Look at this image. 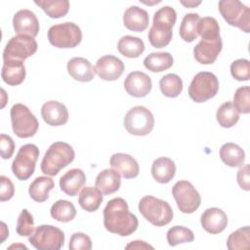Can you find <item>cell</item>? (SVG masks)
Masks as SVG:
<instances>
[{
    "label": "cell",
    "instance_id": "obj_36",
    "mask_svg": "<svg viewBox=\"0 0 250 250\" xmlns=\"http://www.w3.org/2000/svg\"><path fill=\"white\" fill-rule=\"evenodd\" d=\"M199 19L200 17L196 13H188L184 16L180 25V36L184 41L192 42L197 38L196 26Z\"/></svg>",
    "mask_w": 250,
    "mask_h": 250
},
{
    "label": "cell",
    "instance_id": "obj_40",
    "mask_svg": "<svg viewBox=\"0 0 250 250\" xmlns=\"http://www.w3.org/2000/svg\"><path fill=\"white\" fill-rule=\"evenodd\" d=\"M233 105L239 113L248 114L250 112V88L243 86L236 89L233 96Z\"/></svg>",
    "mask_w": 250,
    "mask_h": 250
},
{
    "label": "cell",
    "instance_id": "obj_11",
    "mask_svg": "<svg viewBox=\"0 0 250 250\" xmlns=\"http://www.w3.org/2000/svg\"><path fill=\"white\" fill-rule=\"evenodd\" d=\"M172 194L178 208L185 214H191L200 206L199 192L188 181H178L172 188Z\"/></svg>",
    "mask_w": 250,
    "mask_h": 250
},
{
    "label": "cell",
    "instance_id": "obj_30",
    "mask_svg": "<svg viewBox=\"0 0 250 250\" xmlns=\"http://www.w3.org/2000/svg\"><path fill=\"white\" fill-rule=\"evenodd\" d=\"M103 202V193L94 187H85L78 196V203L87 212H94L99 209Z\"/></svg>",
    "mask_w": 250,
    "mask_h": 250
},
{
    "label": "cell",
    "instance_id": "obj_22",
    "mask_svg": "<svg viewBox=\"0 0 250 250\" xmlns=\"http://www.w3.org/2000/svg\"><path fill=\"white\" fill-rule=\"evenodd\" d=\"M86 182V176L81 169L73 168L68 170L60 179V188L62 191L69 196H75L83 188Z\"/></svg>",
    "mask_w": 250,
    "mask_h": 250
},
{
    "label": "cell",
    "instance_id": "obj_13",
    "mask_svg": "<svg viewBox=\"0 0 250 250\" xmlns=\"http://www.w3.org/2000/svg\"><path fill=\"white\" fill-rule=\"evenodd\" d=\"M95 72L105 81L117 80L124 71V63L117 57L105 55L101 57L94 66Z\"/></svg>",
    "mask_w": 250,
    "mask_h": 250
},
{
    "label": "cell",
    "instance_id": "obj_24",
    "mask_svg": "<svg viewBox=\"0 0 250 250\" xmlns=\"http://www.w3.org/2000/svg\"><path fill=\"white\" fill-rule=\"evenodd\" d=\"M176 21V11L170 6H164L154 13L152 25L150 28L160 32L173 33L172 28L175 25Z\"/></svg>",
    "mask_w": 250,
    "mask_h": 250
},
{
    "label": "cell",
    "instance_id": "obj_12",
    "mask_svg": "<svg viewBox=\"0 0 250 250\" xmlns=\"http://www.w3.org/2000/svg\"><path fill=\"white\" fill-rule=\"evenodd\" d=\"M38 45L33 37L27 35L13 36L6 44L3 52V62H23L37 51Z\"/></svg>",
    "mask_w": 250,
    "mask_h": 250
},
{
    "label": "cell",
    "instance_id": "obj_4",
    "mask_svg": "<svg viewBox=\"0 0 250 250\" xmlns=\"http://www.w3.org/2000/svg\"><path fill=\"white\" fill-rule=\"evenodd\" d=\"M13 132L21 139L34 136L38 130L39 123L29 108L22 104H16L10 111Z\"/></svg>",
    "mask_w": 250,
    "mask_h": 250
},
{
    "label": "cell",
    "instance_id": "obj_42",
    "mask_svg": "<svg viewBox=\"0 0 250 250\" xmlns=\"http://www.w3.org/2000/svg\"><path fill=\"white\" fill-rule=\"evenodd\" d=\"M230 73L238 81H247L250 78V62L246 59H239L231 62Z\"/></svg>",
    "mask_w": 250,
    "mask_h": 250
},
{
    "label": "cell",
    "instance_id": "obj_8",
    "mask_svg": "<svg viewBox=\"0 0 250 250\" xmlns=\"http://www.w3.org/2000/svg\"><path fill=\"white\" fill-rule=\"evenodd\" d=\"M219 91V80L217 76L208 71L198 72L191 80L188 87V96L195 103H204Z\"/></svg>",
    "mask_w": 250,
    "mask_h": 250
},
{
    "label": "cell",
    "instance_id": "obj_28",
    "mask_svg": "<svg viewBox=\"0 0 250 250\" xmlns=\"http://www.w3.org/2000/svg\"><path fill=\"white\" fill-rule=\"evenodd\" d=\"M55 187L52 178L41 176L37 177L30 185L28 188L29 196L36 202H44L49 198V192Z\"/></svg>",
    "mask_w": 250,
    "mask_h": 250
},
{
    "label": "cell",
    "instance_id": "obj_27",
    "mask_svg": "<svg viewBox=\"0 0 250 250\" xmlns=\"http://www.w3.org/2000/svg\"><path fill=\"white\" fill-rule=\"evenodd\" d=\"M221 160L229 167H240L245 160L244 150L234 143L224 144L219 151Z\"/></svg>",
    "mask_w": 250,
    "mask_h": 250
},
{
    "label": "cell",
    "instance_id": "obj_18",
    "mask_svg": "<svg viewBox=\"0 0 250 250\" xmlns=\"http://www.w3.org/2000/svg\"><path fill=\"white\" fill-rule=\"evenodd\" d=\"M43 120L51 126L64 125L68 120V110L66 106L58 101H49L41 107Z\"/></svg>",
    "mask_w": 250,
    "mask_h": 250
},
{
    "label": "cell",
    "instance_id": "obj_5",
    "mask_svg": "<svg viewBox=\"0 0 250 250\" xmlns=\"http://www.w3.org/2000/svg\"><path fill=\"white\" fill-rule=\"evenodd\" d=\"M48 40L57 48L69 49L80 44L82 32L80 27L71 21L52 25L48 30Z\"/></svg>",
    "mask_w": 250,
    "mask_h": 250
},
{
    "label": "cell",
    "instance_id": "obj_47",
    "mask_svg": "<svg viewBox=\"0 0 250 250\" xmlns=\"http://www.w3.org/2000/svg\"><path fill=\"white\" fill-rule=\"evenodd\" d=\"M126 249H153V247L143 240H134L125 247Z\"/></svg>",
    "mask_w": 250,
    "mask_h": 250
},
{
    "label": "cell",
    "instance_id": "obj_44",
    "mask_svg": "<svg viewBox=\"0 0 250 250\" xmlns=\"http://www.w3.org/2000/svg\"><path fill=\"white\" fill-rule=\"evenodd\" d=\"M0 183H1V188H0V201L4 202L7 200H10L15 193V187L12 181L2 175L0 177Z\"/></svg>",
    "mask_w": 250,
    "mask_h": 250
},
{
    "label": "cell",
    "instance_id": "obj_15",
    "mask_svg": "<svg viewBox=\"0 0 250 250\" xmlns=\"http://www.w3.org/2000/svg\"><path fill=\"white\" fill-rule=\"evenodd\" d=\"M223 48L222 38L201 39L193 48L194 59L202 64L215 62Z\"/></svg>",
    "mask_w": 250,
    "mask_h": 250
},
{
    "label": "cell",
    "instance_id": "obj_19",
    "mask_svg": "<svg viewBox=\"0 0 250 250\" xmlns=\"http://www.w3.org/2000/svg\"><path fill=\"white\" fill-rule=\"evenodd\" d=\"M109 163L112 169L116 170L125 179H133L139 175L140 167L138 161L130 154L114 153L111 155Z\"/></svg>",
    "mask_w": 250,
    "mask_h": 250
},
{
    "label": "cell",
    "instance_id": "obj_43",
    "mask_svg": "<svg viewBox=\"0 0 250 250\" xmlns=\"http://www.w3.org/2000/svg\"><path fill=\"white\" fill-rule=\"evenodd\" d=\"M68 248L70 250H91L92 240L83 232H74L69 239Z\"/></svg>",
    "mask_w": 250,
    "mask_h": 250
},
{
    "label": "cell",
    "instance_id": "obj_34",
    "mask_svg": "<svg viewBox=\"0 0 250 250\" xmlns=\"http://www.w3.org/2000/svg\"><path fill=\"white\" fill-rule=\"evenodd\" d=\"M216 118L219 125L224 128H230L237 123L239 112L231 102H226L218 108Z\"/></svg>",
    "mask_w": 250,
    "mask_h": 250
},
{
    "label": "cell",
    "instance_id": "obj_2",
    "mask_svg": "<svg viewBox=\"0 0 250 250\" xmlns=\"http://www.w3.org/2000/svg\"><path fill=\"white\" fill-rule=\"evenodd\" d=\"M75 152L70 145L64 142H55L45 152L41 161V171L45 175L56 176L62 168L70 164Z\"/></svg>",
    "mask_w": 250,
    "mask_h": 250
},
{
    "label": "cell",
    "instance_id": "obj_46",
    "mask_svg": "<svg viewBox=\"0 0 250 250\" xmlns=\"http://www.w3.org/2000/svg\"><path fill=\"white\" fill-rule=\"evenodd\" d=\"M249 165L246 164L244 166H240L239 170L237 171V183L239 187L244 190L250 189V175H249Z\"/></svg>",
    "mask_w": 250,
    "mask_h": 250
},
{
    "label": "cell",
    "instance_id": "obj_50",
    "mask_svg": "<svg viewBox=\"0 0 250 250\" xmlns=\"http://www.w3.org/2000/svg\"><path fill=\"white\" fill-rule=\"evenodd\" d=\"M14 247H16V248H19V247H21V248H23V249H27L26 248V246H24V245H21V244H17V245H15V244H13V245H11L10 247H9V249H12V248H14Z\"/></svg>",
    "mask_w": 250,
    "mask_h": 250
},
{
    "label": "cell",
    "instance_id": "obj_14",
    "mask_svg": "<svg viewBox=\"0 0 250 250\" xmlns=\"http://www.w3.org/2000/svg\"><path fill=\"white\" fill-rule=\"evenodd\" d=\"M14 30L18 35L36 37L39 32V21L33 12L27 9L18 11L13 18Z\"/></svg>",
    "mask_w": 250,
    "mask_h": 250
},
{
    "label": "cell",
    "instance_id": "obj_16",
    "mask_svg": "<svg viewBox=\"0 0 250 250\" xmlns=\"http://www.w3.org/2000/svg\"><path fill=\"white\" fill-rule=\"evenodd\" d=\"M150 77L143 71H132L124 80L125 91L135 98L146 97L151 90Z\"/></svg>",
    "mask_w": 250,
    "mask_h": 250
},
{
    "label": "cell",
    "instance_id": "obj_37",
    "mask_svg": "<svg viewBox=\"0 0 250 250\" xmlns=\"http://www.w3.org/2000/svg\"><path fill=\"white\" fill-rule=\"evenodd\" d=\"M250 246V228L242 227L231 232L227 240V247L229 250L248 249Z\"/></svg>",
    "mask_w": 250,
    "mask_h": 250
},
{
    "label": "cell",
    "instance_id": "obj_45",
    "mask_svg": "<svg viewBox=\"0 0 250 250\" xmlns=\"http://www.w3.org/2000/svg\"><path fill=\"white\" fill-rule=\"evenodd\" d=\"M0 150H1V157L3 159H9L12 157L15 150V143L10 136L6 134H1Z\"/></svg>",
    "mask_w": 250,
    "mask_h": 250
},
{
    "label": "cell",
    "instance_id": "obj_29",
    "mask_svg": "<svg viewBox=\"0 0 250 250\" xmlns=\"http://www.w3.org/2000/svg\"><path fill=\"white\" fill-rule=\"evenodd\" d=\"M117 49L119 53L126 58H138L145 51V43L139 37L125 35L119 39Z\"/></svg>",
    "mask_w": 250,
    "mask_h": 250
},
{
    "label": "cell",
    "instance_id": "obj_23",
    "mask_svg": "<svg viewBox=\"0 0 250 250\" xmlns=\"http://www.w3.org/2000/svg\"><path fill=\"white\" fill-rule=\"evenodd\" d=\"M95 185L103 194L114 193L121 186V175L114 169H104L98 174Z\"/></svg>",
    "mask_w": 250,
    "mask_h": 250
},
{
    "label": "cell",
    "instance_id": "obj_21",
    "mask_svg": "<svg viewBox=\"0 0 250 250\" xmlns=\"http://www.w3.org/2000/svg\"><path fill=\"white\" fill-rule=\"evenodd\" d=\"M67 72L75 80L80 82H89L95 76V68L85 58L75 57L67 62Z\"/></svg>",
    "mask_w": 250,
    "mask_h": 250
},
{
    "label": "cell",
    "instance_id": "obj_25",
    "mask_svg": "<svg viewBox=\"0 0 250 250\" xmlns=\"http://www.w3.org/2000/svg\"><path fill=\"white\" fill-rule=\"evenodd\" d=\"M25 67L23 62L8 61L3 62L1 77L3 81L10 86H17L23 82L25 78Z\"/></svg>",
    "mask_w": 250,
    "mask_h": 250
},
{
    "label": "cell",
    "instance_id": "obj_9",
    "mask_svg": "<svg viewBox=\"0 0 250 250\" xmlns=\"http://www.w3.org/2000/svg\"><path fill=\"white\" fill-rule=\"evenodd\" d=\"M28 240L38 250H60L64 242V233L57 227L41 225L29 235Z\"/></svg>",
    "mask_w": 250,
    "mask_h": 250
},
{
    "label": "cell",
    "instance_id": "obj_48",
    "mask_svg": "<svg viewBox=\"0 0 250 250\" xmlns=\"http://www.w3.org/2000/svg\"><path fill=\"white\" fill-rule=\"evenodd\" d=\"M181 3L188 8H194V7L198 6L201 3V1H197V2H195V1H181Z\"/></svg>",
    "mask_w": 250,
    "mask_h": 250
},
{
    "label": "cell",
    "instance_id": "obj_38",
    "mask_svg": "<svg viewBox=\"0 0 250 250\" xmlns=\"http://www.w3.org/2000/svg\"><path fill=\"white\" fill-rule=\"evenodd\" d=\"M197 34L201 39H217L220 38V27L216 19L212 17H204L199 19L196 26Z\"/></svg>",
    "mask_w": 250,
    "mask_h": 250
},
{
    "label": "cell",
    "instance_id": "obj_35",
    "mask_svg": "<svg viewBox=\"0 0 250 250\" xmlns=\"http://www.w3.org/2000/svg\"><path fill=\"white\" fill-rule=\"evenodd\" d=\"M159 87L165 97L176 98L183 91V81L179 75L168 73L159 80Z\"/></svg>",
    "mask_w": 250,
    "mask_h": 250
},
{
    "label": "cell",
    "instance_id": "obj_17",
    "mask_svg": "<svg viewBox=\"0 0 250 250\" xmlns=\"http://www.w3.org/2000/svg\"><path fill=\"white\" fill-rule=\"evenodd\" d=\"M202 228L211 234H218L225 230L228 225V216L220 208L211 207L206 209L200 218Z\"/></svg>",
    "mask_w": 250,
    "mask_h": 250
},
{
    "label": "cell",
    "instance_id": "obj_3",
    "mask_svg": "<svg viewBox=\"0 0 250 250\" xmlns=\"http://www.w3.org/2000/svg\"><path fill=\"white\" fill-rule=\"evenodd\" d=\"M139 211L145 219L155 227L168 225L174 216L173 209L167 201L151 195H146L140 200Z\"/></svg>",
    "mask_w": 250,
    "mask_h": 250
},
{
    "label": "cell",
    "instance_id": "obj_32",
    "mask_svg": "<svg viewBox=\"0 0 250 250\" xmlns=\"http://www.w3.org/2000/svg\"><path fill=\"white\" fill-rule=\"evenodd\" d=\"M50 214L53 219L58 222L67 223L72 221L76 216V209L74 205L64 199H60L56 201L50 210Z\"/></svg>",
    "mask_w": 250,
    "mask_h": 250
},
{
    "label": "cell",
    "instance_id": "obj_10",
    "mask_svg": "<svg viewBox=\"0 0 250 250\" xmlns=\"http://www.w3.org/2000/svg\"><path fill=\"white\" fill-rule=\"evenodd\" d=\"M39 148L33 144H26L20 147L12 163L13 174L20 181L28 180L34 173Z\"/></svg>",
    "mask_w": 250,
    "mask_h": 250
},
{
    "label": "cell",
    "instance_id": "obj_26",
    "mask_svg": "<svg viewBox=\"0 0 250 250\" xmlns=\"http://www.w3.org/2000/svg\"><path fill=\"white\" fill-rule=\"evenodd\" d=\"M176 174L175 162L169 157H159L151 165V175L160 184L169 183Z\"/></svg>",
    "mask_w": 250,
    "mask_h": 250
},
{
    "label": "cell",
    "instance_id": "obj_31",
    "mask_svg": "<svg viewBox=\"0 0 250 250\" xmlns=\"http://www.w3.org/2000/svg\"><path fill=\"white\" fill-rule=\"evenodd\" d=\"M173 57L168 52L150 53L144 60V65L152 72H161L173 65Z\"/></svg>",
    "mask_w": 250,
    "mask_h": 250
},
{
    "label": "cell",
    "instance_id": "obj_20",
    "mask_svg": "<svg viewBox=\"0 0 250 250\" xmlns=\"http://www.w3.org/2000/svg\"><path fill=\"white\" fill-rule=\"evenodd\" d=\"M123 23L131 31L142 32L147 28L149 17L146 10L138 6H131L124 12Z\"/></svg>",
    "mask_w": 250,
    "mask_h": 250
},
{
    "label": "cell",
    "instance_id": "obj_33",
    "mask_svg": "<svg viewBox=\"0 0 250 250\" xmlns=\"http://www.w3.org/2000/svg\"><path fill=\"white\" fill-rule=\"evenodd\" d=\"M34 3L52 19L64 17L69 10V2L67 0H36Z\"/></svg>",
    "mask_w": 250,
    "mask_h": 250
},
{
    "label": "cell",
    "instance_id": "obj_41",
    "mask_svg": "<svg viewBox=\"0 0 250 250\" xmlns=\"http://www.w3.org/2000/svg\"><path fill=\"white\" fill-rule=\"evenodd\" d=\"M17 233L21 236H29L34 231V221L32 215L26 209H22L17 221Z\"/></svg>",
    "mask_w": 250,
    "mask_h": 250
},
{
    "label": "cell",
    "instance_id": "obj_39",
    "mask_svg": "<svg viewBox=\"0 0 250 250\" xmlns=\"http://www.w3.org/2000/svg\"><path fill=\"white\" fill-rule=\"evenodd\" d=\"M166 238L170 246H177L181 243L192 242L194 240V234L191 229L186 227L174 226L168 229Z\"/></svg>",
    "mask_w": 250,
    "mask_h": 250
},
{
    "label": "cell",
    "instance_id": "obj_6",
    "mask_svg": "<svg viewBox=\"0 0 250 250\" xmlns=\"http://www.w3.org/2000/svg\"><path fill=\"white\" fill-rule=\"evenodd\" d=\"M219 11L224 20L242 31L250 32V9L238 0H222L219 2Z\"/></svg>",
    "mask_w": 250,
    "mask_h": 250
},
{
    "label": "cell",
    "instance_id": "obj_1",
    "mask_svg": "<svg viewBox=\"0 0 250 250\" xmlns=\"http://www.w3.org/2000/svg\"><path fill=\"white\" fill-rule=\"evenodd\" d=\"M104 226L109 232L128 236L135 232L139 226L136 215L129 211L127 202L116 197L109 200L104 209Z\"/></svg>",
    "mask_w": 250,
    "mask_h": 250
},
{
    "label": "cell",
    "instance_id": "obj_7",
    "mask_svg": "<svg viewBox=\"0 0 250 250\" xmlns=\"http://www.w3.org/2000/svg\"><path fill=\"white\" fill-rule=\"evenodd\" d=\"M124 127L134 136L148 135L154 127V117L151 111L143 105H136L129 109L124 117Z\"/></svg>",
    "mask_w": 250,
    "mask_h": 250
},
{
    "label": "cell",
    "instance_id": "obj_49",
    "mask_svg": "<svg viewBox=\"0 0 250 250\" xmlns=\"http://www.w3.org/2000/svg\"><path fill=\"white\" fill-rule=\"evenodd\" d=\"M1 226H2V237H1V243H2L9 235V230L7 229V227L4 222H1Z\"/></svg>",
    "mask_w": 250,
    "mask_h": 250
}]
</instances>
